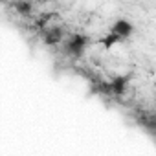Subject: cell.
Returning <instances> with one entry per match:
<instances>
[{"mask_svg":"<svg viewBox=\"0 0 156 156\" xmlns=\"http://www.w3.org/2000/svg\"><path fill=\"white\" fill-rule=\"evenodd\" d=\"M127 85H129V77L127 75H118L108 83V90L114 96H123L125 90H127Z\"/></svg>","mask_w":156,"mask_h":156,"instance_id":"cell-4","label":"cell"},{"mask_svg":"<svg viewBox=\"0 0 156 156\" xmlns=\"http://www.w3.org/2000/svg\"><path fill=\"white\" fill-rule=\"evenodd\" d=\"M110 31L118 33V35H119V37L125 41V39H129V37L132 35V31H134V26H132V22H130V20H127V19H119V20H116V22L112 24Z\"/></svg>","mask_w":156,"mask_h":156,"instance_id":"cell-3","label":"cell"},{"mask_svg":"<svg viewBox=\"0 0 156 156\" xmlns=\"http://www.w3.org/2000/svg\"><path fill=\"white\" fill-rule=\"evenodd\" d=\"M121 41H123V39H121V37H119L118 33L110 31V33H107L105 37H101V39H99L98 42H99V44H101V46H103L105 50H110V48H112L114 44H118V42H121Z\"/></svg>","mask_w":156,"mask_h":156,"instance_id":"cell-5","label":"cell"},{"mask_svg":"<svg viewBox=\"0 0 156 156\" xmlns=\"http://www.w3.org/2000/svg\"><path fill=\"white\" fill-rule=\"evenodd\" d=\"M13 8H15V11L19 15H24V17H28L31 13V9H33V6H31L30 0H17V2L13 4Z\"/></svg>","mask_w":156,"mask_h":156,"instance_id":"cell-6","label":"cell"},{"mask_svg":"<svg viewBox=\"0 0 156 156\" xmlns=\"http://www.w3.org/2000/svg\"><path fill=\"white\" fill-rule=\"evenodd\" d=\"M62 39H64V30L61 26H50L42 31V41L48 46H55V44L62 42Z\"/></svg>","mask_w":156,"mask_h":156,"instance_id":"cell-2","label":"cell"},{"mask_svg":"<svg viewBox=\"0 0 156 156\" xmlns=\"http://www.w3.org/2000/svg\"><path fill=\"white\" fill-rule=\"evenodd\" d=\"M87 44H88V37H87V35H83V33H73V35H70L68 41L64 42V53H66L68 57L77 59V57H81V55L85 53Z\"/></svg>","mask_w":156,"mask_h":156,"instance_id":"cell-1","label":"cell"}]
</instances>
